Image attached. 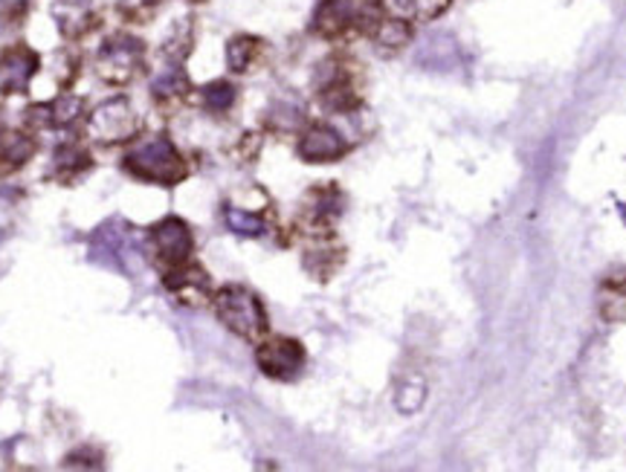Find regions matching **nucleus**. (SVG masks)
<instances>
[{
	"mask_svg": "<svg viewBox=\"0 0 626 472\" xmlns=\"http://www.w3.org/2000/svg\"><path fill=\"white\" fill-rule=\"evenodd\" d=\"M88 259L120 276H136L143 270V238L122 218H111L88 238Z\"/></svg>",
	"mask_w": 626,
	"mask_h": 472,
	"instance_id": "f257e3e1",
	"label": "nucleus"
},
{
	"mask_svg": "<svg viewBox=\"0 0 626 472\" xmlns=\"http://www.w3.org/2000/svg\"><path fill=\"white\" fill-rule=\"evenodd\" d=\"M125 172L134 174L136 180L154 183V186H177L180 180H186L189 166L166 134H151L134 142V149L128 151Z\"/></svg>",
	"mask_w": 626,
	"mask_h": 472,
	"instance_id": "f03ea898",
	"label": "nucleus"
},
{
	"mask_svg": "<svg viewBox=\"0 0 626 472\" xmlns=\"http://www.w3.org/2000/svg\"><path fill=\"white\" fill-rule=\"evenodd\" d=\"M212 301L218 322L239 339H244V342H262L264 333L270 331L264 301L244 284H227V287L215 293Z\"/></svg>",
	"mask_w": 626,
	"mask_h": 472,
	"instance_id": "7ed1b4c3",
	"label": "nucleus"
},
{
	"mask_svg": "<svg viewBox=\"0 0 626 472\" xmlns=\"http://www.w3.org/2000/svg\"><path fill=\"white\" fill-rule=\"evenodd\" d=\"M383 0H322L314 15V30L326 39L372 30L381 21Z\"/></svg>",
	"mask_w": 626,
	"mask_h": 472,
	"instance_id": "20e7f679",
	"label": "nucleus"
},
{
	"mask_svg": "<svg viewBox=\"0 0 626 472\" xmlns=\"http://www.w3.org/2000/svg\"><path fill=\"white\" fill-rule=\"evenodd\" d=\"M308 354L301 348L299 339L290 337H270L259 342L255 348V365L262 369L264 377L278 380V383H290L305 371Z\"/></svg>",
	"mask_w": 626,
	"mask_h": 472,
	"instance_id": "39448f33",
	"label": "nucleus"
},
{
	"mask_svg": "<svg viewBox=\"0 0 626 472\" xmlns=\"http://www.w3.org/2000/svg\"><path fill=\"white\" fill-rule=\"evenodd\" d=\"M140 64H143V41L120 32L102 44L99 58H96V70L108 85H128L140 70Z\"/></svg>",
	"mask_w": 626,
	"mask_h": 472,
	"instance_id": "423d86ee",
	"label": "nucleus"
},
{
	"mask_svg": "<svg viewBox=\"0 0 626 472\" xmlns=\"http://www.w3.org/2000/svg\"><path fill=\"white\" fill-rule=\"evenodd\" d=\"M88 134L99 145H120L136 134V113L134 105L128 102L125 96L108 99L90 113Z\"/></svg>",
	"mask_w": 626,
	"mask_h": 472,
	"instance_id": "0eeeda50",
	"label": "nucleus"
},
{
	"mask_svg": "<svg viewBox=\"0 0 626 472\" xmlns=\"http://www.w3.org/2000/svg\"><path fill=\"white\" fill-rule=\"evenodd\" d=\"M149 241L160 264L168 270L186 264L191 259V250H195V238H191L189 223L175 218V215H168L160 223H154Z\"/></svg>",
	"mask_w": 626,
	"mask_h": 472,
	"instance_id": "6e6552de",
	"label": "nucleus"
},
{
	"mask_svg": "<svg viewBox=\"0 0 626 472\" xmlns=\"http://www.w3.org/2000/svg\"><path fill=\"white\" fill-rule=\"evenodd\" d=\"M342 206H345V197L337 186H314V189L305 195L301 200V223L308 229V235H322V232H331L333 221L342 215Z\"/></svg>",
	"mask_w": 626,
	"mask_h": 472,
	"instance_id": "1a4fd4ad",
	"label": "nucleus"
},
{
	"mask_svg": "<svg viewBox=\"0 0 626 472\" xmlns=\"http://www.w3.org/2000/svg\"><path fill=\"white\" fill-rule=\"evenodd\" d=\"M319 99L326 108L337 113H349L360 105V90L358 81H354V73L340 62L322 64V73H319Z\"/></svg>",
	"mask_w": 626,
	"mask_h": 472,
	"instance_id": "9d476101",
	"label": "nucleus"
},
{
	"mask_svg": "<svg viewBox=\"0 0 626 472\" xmlns=\"http://www.w3.org/2000/svg\"><path fill=\"white\" fill-rule=\"evenodd\" d=\"M296 154L305 163H337L349 154V142L333 125L314 122L301 131L299 142H296Z\"/></svg>",
	"mask_w": 626,
	"mask_h": 472,
	"instance_id": "9b49d317",
	"label": "nucleus"
},
{
	"mask_svg": "<svg viewBox=\"0 0 626 472\" xmlns=\"http://www.w3.org/2000/svg\"><path fill=\"white\" fill-rule=\"evenodd\" d=\"M39 67L41 58L35 50H30L26 44H12L0 56V90L7 96L26 94Z\"/></svg>",
	"mask_w": 626,
	"mask_h": 472,
	"instance_id": "f8f14e48",
	"label": "nucleus"
},
{
	"mask_svg": "<svg viewBox=\"0 0 626 472\" xmlns=\"http://www.w3.org/2000/svg\"><path fill=\"white\" fill-rule=\"evenodd\" d=\"M163 284H166V290L172 293L175 299H180L183 305L198 307V305H204L209 296L207 270L200 267V264H189V261L180 264V267L168 270Z\"/></svg>",
	"mask_w": 626,
	"mask_h": 472,
	"instance_id": "ddd939ff",
	"label": "nucleus"
},
{
	"mask_svg": "<svg viewBox=\"0 0 626 472\" xmlns=\"http://www.w3.org/2000/svg\"><path fill=\"white\" fill-rule=\"evenodd\" d=\"M81 113H85V102H81L79 96L62 94L47 105H32L30 111H26V125L35 128V131H44V128H70Z\"/></svg>",
	"mask_w": 626,
	"mask_h": 472,
	"instance_id": "4468645a",
	"label": "nucleus"
},
{
	"mask_svg": "<svg viewBox=\"0 0 626 472\" xmlns=\"http://www.w3.org/2000/svg\"><path fill=\"white\" fill-rule=\"evenodd\" d=\"M597 314L606 325L626 322V267L612 270L597 284Z\"/></svg>",
	"mask_w": 626,
	"mask_h": 472,
	"instance_id": "2eb2a0df",
	"label": "nucleus"
},
{
	"mask_svg": "<svg viewBox=\"0 0 626 472\" xmlns=\"http://www.w3.org/2000/svg\"><path fill=\"white\" fill-rule=\"evenodd\" d=\"M301 261H305V270L314 278H331L342 264V246L333 244L331 232L310 235V244L305 250V255H301Z\"/></svg>",
	"mask_w": 626,
	"mask_h": 472,
	"instance_id": "dca6fc26",
	"label": "nucleus"
},
{
	"mask_svg": "<svg viewBox=\"0 0 626 472\" xmlns=\"http://www.w3.org/2000/svg\"><path fill=\"white\" fill-rule=\"evenodd\" d=\"M372 44L377 53H383V56H395V53H400V50L413 41V24L409 21H404V18H381L377 24L372 26Z\"/></svg>",
	"mask_w": 626,
	"mask_h": 472,
	"instance_id": "f3484780",
	"label": "nucleus"
},
{
	"mask_svg": "<svg viewBox=\"0 0 626 472\" xmlns=\"http://www.w3.org/2000/svg\"><path fill=\"white\" fill-rule=\"evenodd\" d=\"M94 160H90L88 149H81L79 142H67V145H58L56 154H53V177L62 183L79 180L81 174L90 172Z\"/></svg>",
	"mask_w": 626,
	"mask_h": 472,
	"instance_id": "a211bd4d",
	"label": "nucleus"
},
{
	"mask_svg": "<svg viewBox=\"0 0 626 472\" xmlns=\"http://www.w3.org/2000/svg\"><path fill=\"white\" fill-rule=\"evenodd\" d=\"M223 223L241 238H262L270 229L267 215L259 209H244L239 204H223Z\"/></svg>",
	"mask_w": 626,
	"mask_h": 472,
	"instance_id": "6ab92c4d",
	"label": "nucleus"
},
{
	"mask_svg": "<svg viewBox=\"0 0 626 472\" xmlns=\"http://www.w3.org/2000/svg\"><path fill=\"white\" fill-rule=\"evenodd\" d=\"M35 140L26 134H0V174H12L24 168L35 154Z\"/></svg>",
	"mask_w": 626,
	"mask_h": 472,
	"instance_id": "aec40b11",
	"label": "nucleus"
},
{
	"mask_svg": "<svg viewBox=\"0 0 626 472\" xmlns=\"http://www.w3.org/2000/svg\"><path fill=\"white\" fill-rule=\"evenodd\" d=\"M56 21L67 39H81L94 26V9L85 0H64L56 3Z\"/></svg>",
	"mask_w": 626,
	"mask_h": 472,
	"instance_id": "412c9836",
	"label": "nucleus"
},
{
	"mask_svg": "<svg viewBox=\"0 0 626 472\" xmlns=\"http://www.w3.org/2000/svg\"><path fill=\"white\" fill-rule=\"evenodd\" d=\"M392 9H395L397 18L404 21H420V24H429L436 21L450 9V0H392Z\"/></svg>",
	"mask_w": 626,
	"mask_h": 472,
	"instance_id": "4be33fe9",
	"label": "nucleus"
},
{
	"mask_svg": "<svg viewBox=\"0 0 626 472\" xmlns=\"http://www.w3.org/2000/svg\"><path fill=\"white\" fill-rule=\"evenodd\" d=\"M259 53H262V41L253 35H239L227 44V64L232 73H246L255 64Z\"/></svg>",
	"mask_w": 626,
	"mask_h": 472,
	"instance_id": "5701e85b",
	"label": "nucleus"
},
{
	"mask_svg": "<svg viewBox=\"0 0 626 472\" xmlns=\"http://www.w3.org/2000/svg\"><path fill=\"white\" fill-rule=\"evenodd\" d=\"M427 400V383L420 377H409L400 383V388L395 392V406L397 411H404V415H415V411L424 406Z\"/></svg>",
	"mask_w": 626,
	"mask_h": 472,
	"instance_id": "b1692460",
	"label": "nucleus"
},
{
	"mask_svg": "<svg viewBox=\"0 0 626 472\" xmlns=\"http://www.w3.org/2000/svg\"><path fill=\"white\" fill-rule=\"evenodd\" d=\"M189 90V76L183 73V67H166L157 79L151 81V94L157 99H168V96H183Z\"/></svg>",
	"mask_w": 626,
	"mask_h": 472,
	"instance_id": "393cba45",
	"label": "nucleus"
},
{
	"mask_svg": "<svg viewBox=\"0 0 626 472\" xmlns=\"http://www.w3.org/2000/svg\"><path fill=\"white\" fill-rule=\"evenodd\" d=\"M235 96H239V90L230 81H212V85L204 87V108L212 113H227L235 105Z\"/></svg>",
	"mask_w": 626,
	"mask_h": 472,
	"instance_id": "a878e982",
	"label": "nucleus"
},
{
	"mask_svg": "<svg viewBox=\"0 0 626 472\" xmlns=\"http://www.w3.org/2000/svg\"><path fill=\"white\" fill-rule=\"evenodd\" d=\"M64 470H102V455L96 449H81V452H73L64 461Z\"/></svg>",
	"mask_w": 626,
	"mask_h": 472,
	"instance_id": "bb28decb",
	"label": "nucleus"
},
{
	"mask_svg": "<svg viewBox=\"0 0 626 472\" xmlns=\"http://www.w3.org/2000/svg\"><path fill=\"white\" fill-rule=\"evenodd\" d=\"M12 215H15V195L12 191H0V238L9 235Z\"/></svg>",
	"mask_w": 626,
	"mask_h": 472,
	"instance_id": "cd10ccee",
	"label": "nucleus"
},
{
	"mask_svg": "<svg viewBox=\"0 0 626 472\" xmlns=\"http://www.w3.org/2000/svg\"><path fill=\"white\" fill-rule=\"evenodd\" d=\"M0 134H3V113H0Z\"/></svg>",
	"mask_w": 626,
	"mask_h": 472,
	"instance_id": "c85d7f7f",
	"label": "nucleus"
}]
</instances>
